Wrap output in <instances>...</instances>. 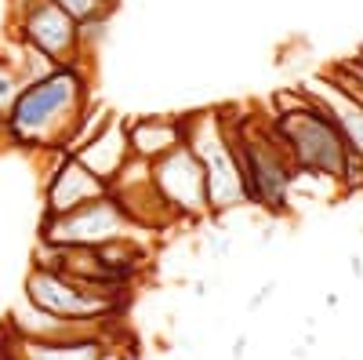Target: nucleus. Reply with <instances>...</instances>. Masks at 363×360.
Returning a JSON list of instances; mask_svg holds the SVG:
<instances>
[{
    "label": "nucleus",
    "mask_w": 363,
    "mask_h": 360,
    "mask_svg": "<svg viewBox=\"0 0 363 360\" xmlns=\"http://www.w3.org/2000/svg\"><path fill=\"white\" fill-rule=\"evenodd\" d=\"M95 102L91 92V62L58 66L48 77L22 87L8 113V135L18 149H62L80 113Z\"/></svg>",
    "instance_id": "1"
},
{
    "label": "nucleus",
    "mask_w": 363,
    "mask_h": 360,
    "mask_svg": "<svg viewBox=\"0 0 363 360\" xmlns=\"http://www.w3.org/2000/svg\"><path fill=\"white\" fill-rule=\"evenodd\" d=\"M269 120L294 164V175L323 178V182H335L338 190H345V171L352 160V149L345 146L330 113L306 92V84L294 87V92L277 95V109H272Z\"/></svg>",
    "instance_id": "2"
},
{
    "label": "nucleus",
    "mask_w": 363,
    "mask_h": 360,
    "mask_svg": "<svg viewBox=\"0 0 363 360\" xmlns=\"http://www.w3.org/2000/svg\"><path fill=\"white\" fill-rule=\"evenodd\" d=\"M222 124L233 146V157L240 164V178H244V197L247 204L262 207L272 219H287L294 212V164L287 149L280 146L277 131H272L269 116H225Z\"/></svg>",
    "instance_id": "3"
},
{
    "label": "nucleus",
    "mask_w": 363,
    "mask_h": 360,
    "mask_svg": "<svg viewBox=\"0 0 363 360\" xmlns=\"http://www.w3.org/2000/svg\"><path fill=\"white\" fill-rule=\"evenodd\" d=\"M186 146L200 157L203 168V186H207V215L225 219L229 212L244 207V178L240 164L233 157V146L222 124V109H200L186 113Z\"/></svg>",
    "instance_id": "4"
},
{
    "label": "nucleus",
    "mask_w": 363,
    "mask_h": 360,
    "mask_svg": "<svg viewBox=\"0 0 363 360\" xmlns=\"http://www.w3.org/2000/svg\"><path fill=\"white\" fill-rule=\"evenodd\" d=\"M26 306H33L58 320H120L128 310V298L95 291L51 266H33L26 277Z\"/></svg>",
    "instance_id": "5"
},
{
    "label": "nucleus",
    "mask_w": 363,
    "mask_h": 360,
    "mask_svg": "<svg viewBox=\"0 0 363 360\" xmlns=\"http://www.w3.org/2000/svg\"><path fill=\"white\" fill-rule=\"evenodd\" d=\"M135 233H142V229H135V222L124 215V207L109 193L91 204L73 207L66 215L40 219V244H48V248H99V244L124 240Z\"/></svg>",
    "instance_id": "6"
},
{
    "label": "nucleus",
    "mask_w": 363,
    "mask_h": 360,
    "mask_svg": "<svg viewBox=\"0 0 363 360\" xmlns=\"http://www.w3.org/2000/svg\"><path fill=\"white\" fill-rule=\"evenodd\" d=\"M149 178H153V190L164 200L167 215L174 219V226H193L211 219L207 215V186H203V168L200 157L182 142L171 153L157 157L149 164Z\"/></svg>",
    "instance_id": "7"
},
{
    "label": "nucleus",
    "mask_w": 363,
    "mask_h": 360,
    "mask_svg": "<svg viewBox=\"0 0 363 360\" xmlns=\"http://www.w3.org/2000/svg\"><path fill=\"white\" fill-rule=\"evenodd\" d=\"M11 18V37L33 44L37 51H44L51 62L58 66H73V62H87V55L80 51V26L51 0H29V4Z\"/></svg>",
    "instance_id": "8"
},
{
    "label": "nucleus",
    "mask_w": 363,
    "mask_h": 360,
    "mask_svg": "<svg viewBox=\"0 0 363 360\" xmlns=\"http://www.w3.org/2000/svg\"><path fill=\"white\" fill-rule=\"evenodd\" d=\"M40 153L51 160L48 164V175H44V215L40 219H51V215H66L80 204H91L109 193V186L102 178L91 175L77 157L62 153V149H40Z\"/></svg>",
    "instance_id": "9"
},
{
    "label": "nucleus",
    "mask_w": 363,
    "mask_h": 360,
    "mask_svg": "<svg viewBox=\"0 0 363 360\" xmlns=\"http://www.w3.org/2000/svg\"><path fill=\"white\" fill-rule=\"evenodd\" d=\"M109 335H66V339H40V335H15L0 327V356L4 360H106Z\"/></svg>",
    "instance_id": "10"
},
{
    "label": "nucleus",
    "mask_w": 363,
    "mask_h": 360,
    "mask_svg": "<svg viewBox=\"0 0 363 360\" xmlns=\"http://www.w3.org/2000/svg\"><path fill=\"white\" fill-rule=\"evenodd\" d=\"M69 157H77L91 175L102 178V182L109 186L113 178L128 168V160L135 157V153H131V142H128V124H124V116L113 113L106 124H102L95 135H91V138L77 149V153H69Z\"/></svg>",
    "instance_id": "11"
},
{
    "label": "nucleus",
    "mask_w": 363,
    "mask_h": 360,
    "mask_svg": "<svg viewBox=\"0 0 363 360\" xmlns=\"http://www.w3.org/2000/svg\"><path fill=\"white\" fill-rule=\"evenodd\" d=\"M131 153L145 164L171 153L174 146L186 142V116H124Z\"/></svg>",
    "instance_id": "12"
},
{
    "label": "nucleus",
    "mask_w": 363,
    "mask_h": 360,
    "mask_svg": "<svg viewBox=\"0 0 363 360\" xmlns=\"http://www.w3.org/2000/svg\"><path fill=\"white\" fill-rule=\"evenodd\" d=\"M306 92H309V95L330 113V120L338 124L345 146L363 160V102L352 99V95H345L342 87L327 84L323 77H320V80H309V84H306Z\"/></svg>",
    "instance_id": "13"
},
{
    "label": "nucleus",
    "mask_w": 363,
    "mask_h": 360,
    "mask_svg": "<svg viewBox=\"0 0 363 360\" xmlns=\"http://www.w3.org/2000/svg\"><path fill=\"white\" fill-rule=\"evenodd\" d=\"M51 4H58L80 26V22H99V18L109 22L116 15V8H120V0H51Z\"/></svg>",
    "instance_id": "14"
},
{
    "label": "nucleus",
    "mask_w": 363,
    "mask_h": 360,
    "mask_svg": "<svg viewBox=\"0 0 363 360\" xmlns=\"http://www.w3.org/2000/svg\"><path fill=\"white\" fill-rule=\"evenodd\" d=\"M22 87H26V80H22V73L15 70V62L0 51V116H8L11 113V106H15V99L22 95Z\"/></svg>",
    "instance_id": "15"
},
{
    "label": "nucleus",
    "mask_w": 363,
    "mask_h": 360,
    "mask_svg": "<svg viewBox=\"0 0 363 360\" xmlns=\"http://www.w3.org/2000/svg\"><path fill=\"white\" fill-rule=\"evenodd\" d=\"M272 291H277V280H269V284H262V288H258V295H255L251 302H247V310H262V306L269 302V298H272Z\"/></svg>",
    "instance_id": "16"
},
{
    "label": "nucleus",
    "mask_w": 363,
    "mask_h": 360,
    "mask_svg": "<svg viewBox=\"0 0 363 360\" xmlns=\"http://www.w3.org/2000/svg\"><path fill=\"white\" fill-rule=\"evenodd\" d=\"M244 356H247V335H240L233 342V360H244Z\"/></svg>",
    "instance_id": "17"
},
{
    "label": "nucleus",
    "mask_w": 363,
    "mask_h": 360,
    "mask_svg": "<svg viewBox=\"0 0 363 360\" xmlns=\"http://www.w3.org/2000/svg\"><path fill=\"white\" fill-rule=\"evenodd\" d=\"M11 146V135H8V116H0V149Z\"/></svg>",
    "instance_id": "18"
},
{
    "label": "nucleus",
    "mask_w": 363,
    "mask_h": 360,
    "mask_svg": "<svg viewBox=\"0 0 363 360\" xmlns=\"http://www.w3.org/2000/svg\"><path fill=\"white\" fill-rule=\"evenodd\" d=\"M349 269H352V277L359 280V277H363V258H352V266H349Z\"/></svg>",
    "instance_id": "19"
},
{
    "label": "nucleus",
    "mask_w": 363,
    "mask_h": 360,
    "mask_svg": "<svg viewBox=\"0 0 363 360\" xmlns=\"http://www.w3.org/2000/svg\"><path fill=\"white\" fill-rule=\"evenodd\" d=\"M352 58H356V62H359V66H363V44H359V51H356V55H352Z\"/></svg>",
    "instance_id": "20"
}]
</instances>
